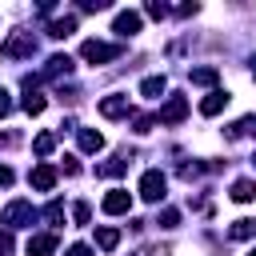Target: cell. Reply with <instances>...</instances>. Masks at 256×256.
Segmentation results:
<instances>
[{"mask_svg": "<svg viewBox=\"0 0 256 256\" xmlns=\"http://www.w3.org/2000/svg\"><path fill=\"white\" fill-rule=\"evenodd\" d=\"M36 220V208L28 204V200H8L4 204V212H0V224L12 232V228H24V224H32Z\"/></svg>", "mask_w": 256, "mask_h": 256, "instance_id": "obj_1", "label": "cell"}, {"mask_svg": "<svg viewBox=\"0 0 256 256\" xmlns=\"http://www.w3.org/2000/svg\"><path fill=\"white\" fill-rule=\"evenodd\" d=\"M116 56H120V44H104V40H84L80 44V60H88V64H108Z\"/></svg>", "mask_w": 256, "mask_h": 256, "instance_id": "obj_2", "label": "cell"}, {"mask_svg": "<svg viewBox=\"0 0 256 256\" xmlns=\"http://www.w3.org/2000/svg\"><path fill=\"white\" fill-rule=\"evenodd\" d=\"M32 52H36V40H32V32H12V36L0 44V56H8V60L32 56Z\"/></svg>", "mask_w": 256, "mask_h": 256, "instance_id": "obj_3", "label": "cell"}, {"mask_svg": "<svg viewBox=\"0 0 256 256\" xmlns=\"http://www.w3.org/2000/svg\"><path fill=\"white\" fill-rule=\"evenodd\" d=\"M164 188H168V180H164L160 168H148V172L140 176V196H144L148 204H160V200H164Z\"/></svg>", "mask_w": 256, "mask_h": 256, "instance_id": "obj_4", "label": "cell"}, {"mask_svg": "<svg viewBox=\"0 0 256 256\" xmlns=\"http://www.w3.org/2000/svg\"><path fill=\"white\" fill-rule=\"evenodd\" d=\"M180 120H188V100L184 96H168L164 108L156 112V124H180Z\"/></svg>", "mask_w": 256, "mask_h": 256, "instance_id": "obj_5", "label": "cell"}, {"mask_svg": "<svg viewBox=\"0 0 256 256\" xmlns=\"http://www.w3.org/2000/svg\"><path fill=\"white\" fill-rule=\"evenodd\" d=\"M100 208H104L108 216H124V212L132 208V192H128V188H112V192L100 200Z\"/></svg>", "mask_w": 256, "mask_h": 256, "instance_id": "obj_6", "label": "cell"}, {"mask_svg": "<svg viewBox=\"0 0 256 256\" xmlns=\"http://www.w3.org/2000/svg\"><path fill=\"white\" fill-rule=\"evenodd\" d=\"M140 24H144V16H140V12H132V8H124V12H116L112 32H116V36H136V32H140Z\"/></svg>", "mask_w": 256, "mask_h": 256, "instance_id": "obj_7", "label": "cell"}, {"mask_svg": "<svg viewBox=\"0 0 256 256\" xmlns=\"http://www.w3.org/2000/svg\"><path fill=\"white\" fill-rule=\"evenodd\" d=\"M28 184H32L36 192H52V188H56V168H52V164H36V168L28 172Z\"/></svg>", "mask_w": 256, "mask_h": 256, "instance_id": "obj_8", "label": "cell"}, {"mask_svg": "<svg viewBox=\"0 0 256 256\" xmlns=\"http://www.w3.org/2000/svg\"><path fill=\"white\" fill-rule=\"evenodd\" d=\"M224 108H228V92H224V88H212V92L200 100V116H220Z\"/></svg>", "mask_w": 256, "mask_h": 256, "instance_id": "obj_9", "label": "cell"}, {"mask_svg": "<svg viewBox=\"0 0 256 256\" xmlns=\"http://www.w3.org/2000/svg\"><path fill=\"white\" fill-rule=\"evenodd\" d=\"M100 116H108V120H120V116H128V96H120V92L104 96V100H100Z\"/></svg>", "mask_w": 256, "mask_h": 256, "instance_id": "obj_10", "label": "cell"}, {"mask_svg": "<svg viewBox=\"0 0 256 256\" xmlns=\"http://www.w3.org/2000/svg\"><path fill=\"white\" fill-rule=\"evenodd\" d=\"M52 252H56V236H52V232L28 236V256H52Z\"/></svg>", "mask_w": 256, "mask_h": 256, "instance_id": "obj_11", "label": "cell"}, {"mask_svg": "<svg viewBox=\"0 0 256 256\" xmlns=\"http://www.w3.org/2000/svg\"><path fill=\"white\" fill-rule=\"evenodd\" d=\"M76 144H80V152H100L104 148V136L96 128H76Z\"/></svg>", "mask_w": 256, "mask_h": 256, "instance_id": "obj_12", "label": "cell"}, {"mask_svg": "<svg viewBox=\"0 0 256 256\" xmlns=\"http://www.w3.org/2000/svg\"><path fill=\"white\" fill-rule=\"evenodd\" d=\"M60 72H64V76L72 72V56H68V52H56V56H48V64H44V76H60Z\"/></svg>", "mask_w": 256, "mask_h": 256, "instance_id": "obj_13", "label": "cell"}, {"mask_svg": "<svg viewBox=\"0 0 256 256\" xmlns=\"http://www.w3.org/2000/svg\"><path fill=\"white\" fill-rule=\"evenodd\" d=\"M20 108H24L28 116H40V112L48 108V100H44V96H40L36 88H24V100H20Z\"/></svg>", "mask_w": 256, "mask_h": 256, "instance_id": "obj_14", "label": "cell"}, {"mask_svg": "<svg viewBox=\"0 0 256 256\" xmlns=\"http://www.w3.org/2000/svg\"><path fill=\"white\" fill-rule=\"evenodd\" d=\"M232 200H236V204H252V200H256V180H248V176L236 180V184H232Z\"/></svg>", "mask_w": 256, "mask_h": 256, "instance_id": "obj_15", "label": "cell"}, {"mask_svg": "<svg viewBox=\"0 0 256 256\" xmlns=\"http://www.w3.org/2000/svg\"><path fill=\"white\" fill-rule=\"evenodd\" d=\"M228 236L232 240H256V220H232V228H228Z\"/></svg>", "mask_w": 256, "mask_h": 256, "instance_id": "obj_16", "label": "cell"}, {"mask_svg": "<svg viewBox=\"0 0 256 256\" xmlns=\"http://www.w3.org/2000/svg\"><path fill=\"white\" fill-rule=\"evenodd\" d=\"M72 32H76V16H60V20L48 24V36H56V40H64V36H72Z\"/></svg>", "mask_w": 256, "mask_h": 256, "instance_id": "obj_17", "label": "cell"}, {"mask_svg": "<svg viewBox=\"0 0 256 256\" xmlns=\"http://www.w3.org/2000/svg\"><path fill=\"white\" fill-rule=\"evenodd\" d=\"M164 88H168L164 76H144V80H140V96H160Z\"/></svg>", "mask_w": 256, "mask_h": 256, "instance_id": "obj_18", "label": "cell"}, {"mask_svg": "<svg viewBox=\"0 0 256 256\" xmlns=\"http://www.w3.org/2000/svg\"><path fill=\"white\" fill-rule=\"evenodd\" d=\"M116 244H120V232H116V228H96V248L112 252Z\"/></svg>", "mask_w": 256, "mask_h": 256, "instance_id": "obj_19", "label": "cell"}, {"mask_svg": "<svg viewBox=\"0 0 256 256\" xmlns=\"http://www.w3.org/2000/svg\"><path fill=\"white\" fill-rule=\"evenodd\" d=\"M216 68H192V84H200V88H216Z\"/></svg>", "mask_w": 256, "mask_h": 256, "instance_id": "obj_20", "label": "cell"}, {"mask_svg": "<svg viewBox=\"0 0 256 256\" xmlns=\"http://www.w3.org/2000/svg\"><path fill=\"white\" fill-rule=\"evenodd\" d=\"M52 148H56V136H52V132H40V136L32 140V152H36V156H48Z\"/></svg>", "mask_w": 256, "mask_h": 256, "instance_id": "obj_21", "label": "cell"}, {"mask_svg": "<svg viewBox=\"0 0 256 256\" xmlns=\"http://www.w3.org/2000/svg\"><path fill=\"white\" fill-rule=\"evenodd\" d=\"M124 168H128V160H124V156H112V160H108V164H100L96 172H100V176H120Z\"/></svg>", "mask_w": 256, "mask_h": 256, "instance_id": "obj_22", "label": "cell"}, {"mask_svg": "<svg viewBox=\"0 0 256 256\" xmlns=\"http://www.w3.org/2000/svg\"><path fill=\"white\" fill-rule=\"evenodd\" d=\"M44 220H48V224H60V220H64V204H60V200H48V204H44Z\"/></svg>", "mask_w": 256, "mask_h": 256, "instance_id": "obj_23", "label": "cell"}, {"mask_svg": "<svg viewBox=\"0 0 256 256\" xmlns=\"http://www.w3.org/2000/svg\"><path fill=\"white\" fill-rule=\"evenodd\" d=\"M156 224H160V228H176V224H180V212H176V208H160Z\"/></svg>", "mask_w": 256, "mask_h": 256, "instance_id": "obj_24", "label": "cell"}, {"mask_svg": "<svg viewBox=\"0 0 256 256\" xmlns=\"http://www.w3.org/2000/svg\"><path fill=\"white\" fill-rule=\"evenodd\" d=\"M72 220H76V224H88V220H92V208H88L84 200H76V204H72Z\"/></svg>", "mask_w": 256, "mask_h": 256, "instance_id": "obj_25", "label": "cell"}, {"mask_svg": "<svg viewBox=\"0 0 256 256\" xmlns=\"http://www.w3.org/2000/svg\"><path fill=\"white\" fill-rule=\"evenodd\" d=\"M132 128L144 136V132H152V128H156V116H136V120H132Z\"/></svg>", "mask_w": 256, "mask_h": 256, "instance_id": "obj_26", "label": "cell"}, {"mask_svg": "<svg viewBox=\"0 0 256 256\" xmlns=\"http://www.w3.org/2000/svg\"><path fill=\"white\" fill-rule=\"evenodd\" d=\"M144 12H148L152 20H164V16H168V4H160V0H152V4L144 8Z\"/></svg>", "mask_w": 256, "mask_h": 256, "instance_id": "obj_27", "label": "cell"}, {"mask_svg": "<svg viewBox=\"0 0 256 256\" xmlns=\"http://www.w3.org/2000/svg\"><path fill=\"white\" fill-rule=\"evenodd\" d=\"M12 248H16V244H12V232L4 228V232H0V256H12Z\"/></svg>", "mask_w": 256, "mask_h": 256, "instance_id": "obj_28", "label": "cell"}, {"mask_svg": "<svg viewBox=\"0 0 256 256\" xmlns=\"http://www.w3.org/2000/svg\"><path fill=\"white\" fill-rule=\"evenodd\" d=\"M8 112H12V92H8V88H0V120H4Z\"/></svg>", "mask_w": 256, "mask_h": 256, "instance_id": "obj_29", "label": "cell"}, {"mask_svg": "<svg viewBox=\"0 0 256 256\" xmlns=\"http://www.w3.org/2000/svg\"><path fill=\"white\" fill-rule=\"evenodd\" d=\"M236 128H240V136H244V132H252V136H256V116H244Z\"/></svg>", "mask_w": 256, "mask_h": 256, "instance_id": "obj_30", "label": "cell"}, {"mask_svg": "<svg viewBox=\"0 0 256 256\" xmlns=\"http://www.w3.org/2000/svg\"><path fill=\"white\" fill-rule=\"evenodd\" d=\"M80 8H84V12H104V8H108V4H104V0H84V4H80Z\"/></svg>", "mask_w": 256, "mask_h": 256, "instance_id": "obj_31", "label": "cell"}, {"mask_svg": "<svg viewBox=\"0 0 256 256\" xmlns=\"http://www.w3.org/2000/svg\"><path fill=\"white\" fill-rule=\"evenodd\" d=\"M68 256H96V252H92L88 244H72V248H68Z\"/></svg>", "mask_w": 256, "mask_h": 256, "instance_id": "obj_32", "label": "cell"}, {"mask_svg": "<svg viewBox=\"0 0 256 256\" xmlns=\"http://www.w3.org/2000/svg\"><path fill=\"white\" fill-rule=\"evenodd\" d=\"M12 180H16V176H12V168H8V164H0V188H8Z\"/></svg>", "mask_w": 256, "mask_h": 256, "instance_id": "obj_33", "label": "cell"}, {"mask_svg": "<svg viewBox=\"0 0 256 256\" xmlns=\"http://www.w3.org/2000/svg\"><path fill=\"white\" fill-rule=\"evenodd\" d=\"M64 172H68V176H76V172H80V164H76L72 156H64Z\"/></svg>", "mask_w": 256, "mask_h": 256, "instance_id": "obj_34", "label": "cell"}, {"mask_svg": "<svg viewBox=\"0 0 256 256\" xmlns=\"http://www.w3.org/2000/svg\"><path fill=\"white\" fill-rule=\"evenodd\" d=\"M252 76H256V56H252Z\"/></svg>", "mask_w": 256, "mask_h": 256, "instance_id": "obj_35", "label": "cell"}, {"mask_svg": "<svg viewBox=\"0 0 256 256\" xmlns=\"http://www.w3.org/2000/svg\"><path fill=\"white\" fill-rule=\"evenodd\" d=\"M248 256H256V248H252V252H248Z\"/></svg>", "mask_w": 256, "mask_h": 256, "instance_id": "obj_36", "label": "cell"}, {"mask_svg": "<svg viewBox=\"0 0 256 256\" xmlns=\"http://www.w3.org/2000/svg\"><path fill=\"white\" fill-rule=\"evenodd\" d=\"M252 160H256V156H252Z\"/></svg>", "mask_w": 256, "mask_h": 256, "instance_id": "obj_37", "label": "cell"}]
</instances>
